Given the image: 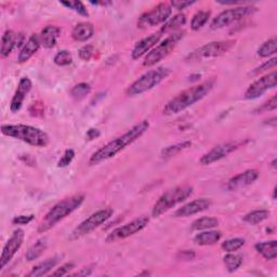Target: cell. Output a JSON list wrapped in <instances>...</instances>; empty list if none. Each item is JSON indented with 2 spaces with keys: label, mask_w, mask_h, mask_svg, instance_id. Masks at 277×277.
<instances>
[{
  "label": "cell",
  "mask_w": 277,
  "mask_h": 277,
  "mask_svg": "<svg viewBox=\"0 0 277 277\" xmlns=\"http://www.w3.org/2000/svg\"><path fill=\"white\" fill-rule=\"evenodd\" d=\"M148 222H149V218L145 216H142L140 218L132 220L131 222L127 223V224L113 230L111 233L106 236L105 242L115 243V242H117V240L124 239L129 236L135 235L144 229L148 224Z\"/></svg>",
  "instance_id": "12"
},
{
  "label": "cell",
  "mask_w": 277,
  "mask_h": 277,
  "mask_svg": "<svg viewBox=\"0 0 277 277\" xmlns=\"http://www.w3.org/2000/svg\"><path fill=\"white\" fill-rule=\"evenodd\" d=\"M272 167H273L274 169H276V159H274L273 162H272Z\"/></svg>",
  "instance_id": "52"
},
{
  "label": "cell",
  "mask_w": 277,
  "mask_h": 277,
  "mask_svg": "<svg viewBox=\"0 0 277 277\" xmlns=\"http://www.w3.org/2000/svg\"><path fill=\"white\" fill-rule=\"evenodd\" d=\"M24 36L23 34H17L13 31H6L2 38V48H0V55L2 58H7L13 51L14 48L20 47L23 43Z\"/></svg>",
  "instance_id": "19"
},
{
  "label": "cell",
  "mask_w": 277,
  "mask_h": 277,
  "mask_svg": "<svg viewBox=\"0 0 277 277\" xmlns=\"http://www.w3.org/2000/svg\"><path fill=\"white\" fill-rule=\"evenodd\" d=\"M238 147L239 144L235 142L222 143V144L214 146L211 150L208 152V153L203 155L202 158L199 159V164L203 166H208L216 162H219L222 158H224L231 153H233V152L236 150Z\"/></svg>",
  "instance_id": "15"
},
{
  "label": "cell",
  "mask_w": 277,
  "mask_h": 277,
  "mask_svg": "<svg viewBox=\"0 0 277 277\" xmlns=\"http://www.w3.org/2000/svg\"><path fill=\"white\" fill-rule=\"evenodd\" d=\"M214 83H216V80L210 79L199 85L193 86L182 91L181 93H179L165 105L163 111L164 115L167 116L175 115L186 109H189L190 106L204 99V97L211 91V89L214 86Z\"/></svg>",
  "instance_id": "2"
},
{
  "label": "cell",
  "mask_w": 277,
  "mask_h": 277,
  "mask_svg": "<svg viewBox=\"0 0 277 277\" xmlns=\"http://www.w3.org/2000/svg\"><path fill=\"white\" fill-rule=\"evenodd\" d=\"M196 257V254L193 251V250H181L179 251L177 255L178 260H182V261H192L194 260Z\"/></svg>",
  "instance_id": "45"
},
{
  "label": "cell",
  "mask_w": 277,
  "mask_h": 277,
  "mask_svg": "<svg viewBox=\"0 0 277 277\" xmlns=\"http://www.w3.org/2000/svg\"><path fill=\"white\" fill-rule=\"evenodd\" d=\"M73 269H75V264L73 262L65 263V264L62 265L61 267H59L57 271L53 272L52 276H65V275H68L69 272Z\"/></svg>",
  "instance_id": "44"
},
{
  "label": "cell",
  "mask_w": 277,
  "mask_h": 277,
  "mask_svg": "<svg viewBox=\"0 0 277 277\" xmlns=\"http://www.w3.org/2000/svg\"><path fill=\"white\" fill-rule=\"evenodd\" d=\"M34 220V214H30V216H17L12 220L13 224L17 225H26L31 223Z\"/></svg>",
  "instance_id": "46"
},
{
  "label": "cell",
  "mask_w": 277,
  "mask_h": 277,
  "mask_svg": "<svg viewBox=\"0 0 277 277\" xmlns=\"http://www.w3.org/2000/svg\"><path fill=\"white\" fill-rule=\"evenodd\" d=\"M276 107H277V96L273 95L269 101L265 102L261 106H259L257 110H255V113L260 114V113H265L270 111H275Z\"/></svg>",
  "instance_id": "39"
},
{
  "label": "cell",
  "mask_w": 277,
  "mask_h": 277,
  "mask_svg": "<svg viewBox=\"0 0 277 277\" xmlns=\"http://www.w3.org/2000/svg\"><path fill=\"white\" fill-rule=\"evenodd\" d=\"M61 30L58 26L48 25L40 33V41L42 46L47 49H51L57 44Z\"/></svg>",
  "instance_id": "22"
},
{
  "label": "cell",
  "mask_w": 277,
  "mask_h": 277,
  "mask_svg": "<svg viewBox=\"0 0 277 277\" xmlns=\"http://www.w3.org/2000/svg\"><path fill=\"white\" fill-rule=\"evenodd\" d=\"M162 34L159 32L156 34H153L148 36V37H145L141 39L140 41H138L136 43V46L133 47L132 52H131V57L133 60H139L140 58H142L144 55L152 49L154 48L157 43H159L160 38H162Z\"/></svg>",
  "instance_id": "20"
},
{
  "label": "cell",
  "mask_w": 277,
  "mask_h": 277,
  "mask_svg": "<svg viewBox=\"0 0 277 277\" xmlns=\"http://www.w3.org/2000/svg\"><path fill=\"white\" fill-rule=\"evenodd\" d=\"M170 73L171 70L165 66L157 67L156 69H150L146 71L145 74H143L135 83L127 88L126 94L128 96H136L149 91L156 86H158L160 83L164 82V80L170 75Z\"/></svg>",
  "instance_id": "6"
},
{
  "label": "cell",
  "mask_w": 277,
  "mask_h": 277,
  "mask_svg": "<svg viewBox=\"0 0 277 277\" xmlns=\"http://www.w3.org/2000/svg\"><path fill=\"white\" fill-rule=\"evenodd\" d=\"M194 4H196L195 0H193V2H190V0H173V2L170 3V7L177 9V10L179 11H181L186 8L193 6Z\"/></svg>",
  "instance_id": "43"
},
{
  "label": "cell",
  "mask_w": 277,
  "mask_h": 277,
  "mask_svg": "<svg viewBox=\"0 0 277 277\" xmlns=\"http://www.w3.org/2000/svg\"><path fill=\"white\" fill-rule=\"evenodd\" d=\"M2 132L7 137L23 141L32 146L46 147L50 142L46 132L29 124H3Z\"/></svg>",
  "instance_id": "4"
},
{
  "label": "cell",
  "mask_w": 277,
  "mask_h": 277,
  "mask_svg": "<svg viewBox=\"0 0 277 277\" xmlns=\"http://www.w3.org/2000/svg\"><path fill=\"white\" fill-rule=\"evenodd\" d=\"M211 206V200L207 198H200L195 199L189 204L184 205L181 208H179L174 213L173 217L175 218H186L194 216L196 213L203 212L205 210L209 209Z\"/></svg>",
  "instance_id": "17"
},
{
  "label": "cell",
  "mask_w": 277,
  "mask_h": 277,
  "mask_svg": "<svg viewBox=\"0 0 277 277\" xmlns=\"http://www.w3.org/2000/svg\"><path fill=\"white\" fill-rule=\"evenodd\" d=\"M276 64H277V59H276V58H273V59H271V60H269V61H266L265 63L261 64L260 66H258L257 68H255L253 73H250V74H251V75H259L260 73H263V71H265V70H267V69L275 67Z\"/></svg>",
  "instance_id": "42"
},
{
  "label": "cell",
  "mask_w": 277,
  "mask_h": 277,
  "mask_svg": "<svg viewBox=\"0 0 277 277\" xmlns=\"http://www.w3.org/2000/svg\"><path fill=\"white\" fill-rule=\"evenodd\" d=\"M257 251L260 254L265 260H275L277 257V242L270 240V242L258 243L255 246Z\"/></svg>",
  "instance_id": "26"
},
{
  "label": "cell",
  "mask_w": 277,
  "mask_h": 277,
  "mask_svg": "<svg viewBox=\"0 0 277 277\" xmlns=\"http://www.w3.org/2000/svg\"><path fill=\"white\" fill-rule=\"evenodd\" d=\"M100 136H101L100 130H97V129H95V128L89 129V130L87 131V135H86V137H87V139H88L89 141H92V140H94V139H97Z\"/></svg>",
  "instance_id": "48"
},
{
  "label": "cell",
  "mask_w": 277,
  "mask_h": 277,
  "mask_svg": "<svg viewBox=\"0 0 277 277\" xmlns=\"http://www.w3.org/2000/svg\"><path fill=\"white\" fill-rule=\"evenodd\" d=\"M186 23V16L184 14H177L171 19H169L159 30L160 34H166L169 32H174L175 30L180 29L181 26L185 25Z\"/></svg>",
  "instance_id": "28"
},
{
  "label": "cell",
  "mask_w": 277,
  "mask_h": 277,
  "mask_svg": "<svg viewBox=\"0 0 277 277\" xmlns=\"http://www.w3.org/2000/svg\"><path fill=\"white\" fill-rule=\"evenodd\" d=\"M245 245V239L244 238H231L225 240L224 243H222L221 247L226 253H235L239 250Z\"/></svg>",
  "instance_id": "36"
},
{
  "label": "cell",
  "mask_w": 277,
  "mask_h": 277,
  "mask_svg": "<svg viewBox=\"0 0 277 277\" xmlns=\"http://www.w3.org/2000/svg\"><path fill=\"white\" fill-rule=\"evenodd\" d=\"M270 217V211L261 209V210H254L251 212H249L245 214L243 221L248 223L250 225H257L259 223L263 222L267 218Z\"/></svg>",
  "instance_id": "29"
},
{
  "label": "cell",
  "mask_w": 277,
  "mask_h": 277,
  "mask_svg": "<svg viewBox=\"0 0 277 277\" xmlns=\"http://www.w3.org/2000/svg\"><path fill=\"white\" fill-rule=\"evenodd\" d=\"M256 11L257 8L253 6H239L233 9H229V10L223 11L214 17L210 24V29L211 30L224 29L226 26L242 20L250 14H254Z\"/></svg>",
  "instance_id": "10"
},
{
  "label": "cell",
  "mask_w": 277,
  "mask_h": 277,
  "mask_svg": "<svg viewBox=\"0 0 277 277\" xmlns=\"http://www.w3.org/2000/svg\"><path fill=\"white\" fill-rule=\"evenodd\" d=\"M276 120H277V119H276V117H273V118H271V119H269V120H266V121H269V122H267V123L272 124L273 128H275V127H276V123H277V121H276Z\"/></svg>",
  "instance_id": "50"
},
{
  "label": "cell",
  "mask_w": 277,
  "mask_h": 277,
  "mask_svg": "<svg viewBox=\"0 0 277 277\" xmlns=\"http://www.w3.org/2000/svg\"><path fill=\"white\" fill-rule=\"evenodd\" d=\"M221 232L219 231H205L194 237V243L199 246H210L218 243L221 239Z\"/></svg>",
  "instance_id": "25"
},
{
  "label": "cell",
  "mask_w": 277,
  "mask_h": 277,
  "mask_svg": "<svg viewBox=\"0 0 277 277\" xmlns=\"http://www.w3.org/2000/svg\"><path fill=\"white\" fill-rule=\"evenodd\" d=\"M172 13V8L168 4H159L153 10L143 13L138 21V28L141 30H146L148 28H153L159 24H165Z\"/></svg>",
  "instance_id": "11"
},
{
  "label": "cell",
  "mask_w": 277,
  "mask_h": 277,
  "mask_svg": "<svg viewBox=\"0 0 277 277\" xmlns=\"http://www.w3.org/2000/svg\"><path fill=\"white\" fill-rule=\"evenodd\" d=\"M53 62L59 66H67L73 62V57H71V53L69 51L61 50L56 55Z\"/></svg>",
  "instance_id": "37"
},
{
  "label": "cell",
  "mask_w": 277,
  "mask_h": 277,
  "mask_svg": "<svg viewBox=\"0 0 277 277\" xmlns=\"http://www.w3.org/2000/svg\"><path fill=\"white\" fill-rule=\"evenodd\" d=\"M90 274H91V270L89 269V267H88V269H87V267H85V269H83L80 272L74 274L73 276H87V275H90Z\"/></svg>",
  "instance_id": "49"
},
{
  "label": "cell",
  "mask_w": 277,
  "mask_h": 277,
  "mask_svg": "<svg viewBox=\"0 0 277 277\" xmlns=\"http://www.w3.org/2000/svg\"><path fill=\"white\" fill-rule=\"evenodd\" d=\"M94 35V26L91 23L83 22L77 24L71 32V37L74 40L84 42L90 39Z\"/></svg>",
  "instance_id": "24"
},
{
  "label": "cell",
  "mask_w": 277,
  "mask_h": 277,
  "mask_svg": "<svg viewBox=\"0 0 277 277\" xmlns=\"http://www.w3.org/2000/svg\"><path fill=\"white\" fill-rule=\"evenodd\" d=\"M91 91V87L87 83H80L78 85H75L70 90L71 97H74L75 100H82L86 95H88Z\"/></svg>",
  "instance_id": "35"
},
{
  "label": "cell",
  "mask_w": 277,
  "mask_h": 277,
  "mask_svg": "<svg viewBox=\"0 0 277 277\" xmlns=\"http://www.w3.org/2000/svg\"><path fill=\"white\" fill-rule=\"evenodd\" d=\"M62 258H63V256L58 255V256L47 259L46 261L40 262L37 265H35L32 269V271L29 273V276L30 277H40L43 275H47L53 269V267H55L60 262Z\"/></svg>",
  "instance_id": "23"
},
{
  "label": "cell",
  "mask_w": 277,
  "mask_h": 277,
  "mask_svg": "<svg viewBox=\"0 0 277 277\" xmlns=\"http://www.w3.org/2000/svg\"><path fill=\"white\" fill-rule=\"evenodd\" d=\"M259 174L260 173L257 169H248V170L230 179L226 184V189L229 191H237L243 189V187L253 184L259 178Z\"/></svg>",
  "instance_id": "16"
},
{
  "label": "cell",
  "mask_w": 277,
  "mask_h": 277,
  "mask_svg": "<svg viewBox=\"0 0 277 277\" xmlns=\"http://www.w3.org/2000/svg\"><path fill=\"white\" fill-rule=\"evenodd\" d=\"M24 237L25 233L22 229H17L13 232V234L11 235L10 238H9L3 249V254L2 257H0V270H4L5 266L9 264V262L12 260V258L15 256V254L19 251V249L23 245Z\"/></svg>",
  "instance_id": "14"
},
{
  "label": "cell",
  "mask_w": 277,
  "mask_h": 277,
  "mask_svg": "<svg viewBox=\"0 0 277 277\" xmlns=\"http://www.w3.org/2000/svg\"><path fill=\"white\" fill-rule=\"evenodd\" d=\"M75 157V152L74 149L68 148L64 152V155L62 156V158L58 162V167L59 168H64L67 167L71 162H73V159Z\"/></svg>",
  "instance_id": "40"
},
{
  "label": "cell",
  "mask_w": 277,
  "mask_h": 277,
  "mask_svg": "<svg viewBox=\"0 0 277 277\" xmlns=\"http://www.w3.org/2000/svg\"><path fill=\"white\" fill-rule=\"evenodd\" d=\"M60 4L62 6H64L66 8H68V9H70V10L77 12L80 15L89 16V12L87 10L86 6L83 3H80V2H61Z\"/></svg>",
  "instance_id": "38"
},
{
  "label": "cell",
  "mask_w": 277,
  "mask_h": 277,
  "mask_svg": "<svg viewBox=\"0 0 277 277\" xmlns=\"http://www.w3.org/2000/svg\"><path fill=\"white\" fill-rule=\"evenodd\" d=\"M79 58L84 61H90L94 55V47L91 44H86L83 48H80L79 51Z\"/></svg>",
  "instance_id": "41"
},
{
  "label": "cell",
  "mask_w": 277,
  "mask_h": 277,
  "mask_svg": "<svg viewBox=\"0 0 277 277\" xmlns=\"http://www.w3.org/2000/svg\"><path fill=\"white\" fill-rule=\"evenodd\" d=\"M185 36V32H179L169 35L167 38H165L163 41H160L157 46L147 53L144 61H143V65L145 67L154 66L160 61L165 59L169 53H170L183 37Z\"/></svg>",
  "instance_id": "8"
},
{
  "label": "cell",
  "mask_w": 277,
  "mask_h": 277,
  "mask_svg": "<svg viewBox=\"0 0 277 277\" xmlns=\"http://www.w3.org/2000/svg\"><path fill=\"white\" fill-rule=\"evenodd\" d=\"M48 247V240L46 237L38 239L37 242H36L29 250L28 253L25 255V258L28 261H35L37 260V259L43 254L44 250L47 249Z\"/></svg>",
  "instance_id": "27"
},
{
  "label": "cell",
  "mask_w": 277,
  "mask_h": 277,
  "mask_svg": "<svg viewBox=\"0 0 277 277\" xmlns=\"http://www.w3.org/2000/svg\"><path fill=\"white\" fill-rule=\"evenodd\" d=\"M276 48H277L276 38H271L269 40H266L264 43H262V46L258 49L257 53L258 56L261 58H269L275 55Z\"/></svg>",
  "instance_id": "33"
},
{
  "label": "cell",
  "mask_w": 277,
  "mask_h": 277,
  "mask_svg": "<svg viewBox=\"0 0 277 277\" xmlns=\"http://www.w3.org/2000/svg\"><path fill=\"white\" fill-rule=\"evenodd\" d=\"M30 112L33 116H42L43 115V104L40 102H35L31 106Z\"/></svg>",
  "instance_id": "47"
},
{
  "label": "cell",
  "mask_w": 277,
  "mask_h": 277,
  "mask_svg": "<svg viewBox=\"0 0 277 277\" xmlns=\"http://www.w3.org/2000/svg\"><path fill=\"white\" fill-rule=\"evenodd\" d=\"M276 80H277L276 71H272V73L256 80V82L250 85L246 90L245 99L255 100V99H258V97H260L267 90H270V89H273L276 87Z\"/></svg>",
  "instance_id": "13"
},
{
  "label": "cell",
  "mask_w": 277,
  "mask_h": 277,
  "mask_svg": "<svg viewBox=\"0 0 277 277\" xmlns=\"http://www.w3.org/2000/svg\"><path fill=\"white\" fill-rule=\"evenodd\" d=\"M192 194L193 186L191 185H181L169 190L160 196L158 200L155 203L153 209H152V217L159 218L162 214L170 210L177 205L186 200Z\"/></svg>",
  "instance_id": "5"
},
{
  "label": "cell",
  "mask_w": 277,
  "mask_h": 277,
  "mask_svg": "<svg viewBox=\"0 0 277 277\" xmlns=\"http://www.w3.org/2000/svg\"><path fill=\"white\" fill-rule=\"evenodd\" d=\"M84 200V194H75L70 196V197L59 202L48 211V213L40 221L38 225V233H46V232L51 230L57 223L69 216L70 213H73L76 209L82 206Z\"/></svg>",
  "instance_id": "3"
},
{
  "label": "cell",
  "mask_w": 277,
  "mask_h": 277,
  "mask_svg": "<svg viewBox=\"0 0 277 277\" xmlns=\"http://www.w3.org/2000/svg\"><path fill=\"white\" fill-rule=\"evenodd\" d=\"M219 225V221L216 218L203 217L195 220L192 223V231H207L210 229H214Z\"/></svg>",
  "instance_id": "30"
},
{
  "label": "cell",
  "mask_w": 277,
  "mask_h": 277,
  "mask_svg": "<svg viewBox=\"0 0 277 277\" xmlns=\"http://www.w3.org/2000/svg\"><path fill=\"white\" fill-rule=\"evenodd\" d=\"M113 213L114 211L112 208H105L94 212L90 217L80 223L77 228H75V230L69 235V240H76L91 233L92 231L101 226L103 223L111 219Z\"/></svg>",
  "instance_id": "9"
},
{
  "label": "cell",
  "mask_w": 277,
  "mask_h": 277,
  "mask_svg": "<svg viewBox=\"0 0 277 277\" xmlns=\"http://www.w3.org/2000/svg\"><path fill=\"white\" fill-rule=\"evenodd\" d=\"M223 263H224L228 272L233 273L242 265L243 258L238 255H234L233 253H228V255L223 258Z\"/></svg>",
  "instance_id": "32"
},
{
  "label": "cell",
  "mask_w": 277,
  "mask_h": 277,
  "mask_svg": "<svg viewBox=\"0 0 277 277\" xmlns=\"http://www.w3.org/2000/svg\"><path fill=\"white\" fill-rule=\"evenodd\" d=\"M236 40H222V41H213L199 47L198 49L194 50L192 53L186 57V61H202L211 58H219L226 55V53L235 46Z\"/></svg>",
  "instance_id": "7"
},
{
  "label": "cell",
  "mask_w": 277,
  "mask_h": 277,
  "mask_svg": "<svg viewBox=\"0 0 277 277\" xmlns=\"http://www.w3.org/2000/svg\"><path fill=\"white\" fill-rule=\"evenodd\" d=\"M148 128H149L148 120H142L139 123L135 124V126L130 128L126 133H123L122 136L116 138L115 140H112L101 148L95 150L91 155L90 159H89V165L90 166L99 165L100 163L104 162V160L115 157L128 145L132 144L133 142H136L138 139H140L147 131Z\"/></svg>",
  "instance_id": "1"
},
{
  "label": "cell",
  "mask_w": 277,
  "mask_h": 277,
  "mask_svg": "<svg viewBox=\"0 0 277 277\" xmlns=\"http://www.w3.org/2000/svg\"><path fill=\"white\" fill-rule=\"evenodd\" d=\"M210 17V11H198L191 21V29L193 31H199L203 26L206 25Z\"/></svg>",
  "instance_id": "34"
},
{
  "label": "cell",
  "mask_w": 277,
  "mask_h": 277,
  "mask_svg": "<svg viewBox=\"0 0 277 277\" xmlns=\"http://www.w3.org/2000/svg\"><path fill=\"white\" fill-rule=\"evenodd\" d=\"M40 44L41 41L39 36L37 34H33L29 40L23 44V47L19 53V57H17V62H19L20 64L28 62L35 53L39 50Z\"/></svg>",
  "instance_id": "21"
},
{
  "label": "cell",
  "mask_w": 277,
  "mask_h": 277,
  "mask_svg": "<svg viewBox=\"0 0 277 277\" xmlns=\"http://www.w3.org/2000/svg\"><path fill=\"white\" fill-rule=\"evenodd\" d=\"M273 199H276V186L274 187V190H273Z\"/></svg>",
  "instance_id": "51"
},
{
  "label": "cell",
  "mask_w": 277,
  "mask_h": 277,
  "mask_svg": "<svg viewBox=\"0 0 277 277\" xmlns=\"http://www.w3.org/2000/svg\"><path fill=\"white\" fill-rule=\"evenodd\" d=\"M192 146V142L191 141H184L181 143H178V144L167 146L162 150V157L163 158H170L179 153H181L182 150L190 148Z\"/></svg>",
  "instance_id": "31"
},
{
  "label": "cell",
  "mask_w": 277,
  "mask_h": 277,
  "mask_svg": "<svg viewBox=\"0 0 277 277\" xmlns=\"http://www.w3.org/2000/svg\"><path fill=\"white\" fill-rule=\"evenodd\" d=\"M32 87H33V84L30 78L23 77L20 80V83L19 85H17V89L12 97V101L10 104V111L12 113H17L22 109L25 97L28 96V94L32 90Z\"/></svg>",
  "instance_id": "18"
}]
</instances>
